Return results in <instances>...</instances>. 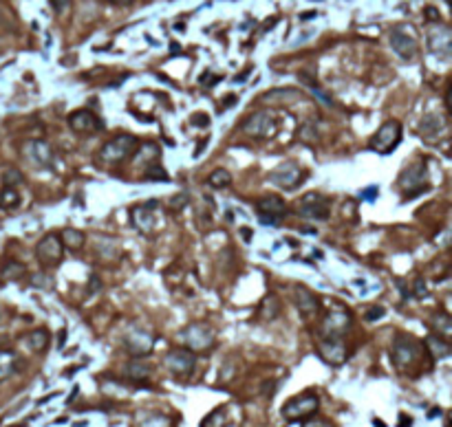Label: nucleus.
Returning <instances> with one entry per match:
<instances>
[{"instance_id": "f257e3e1", "label": "nucleus", "mask_w": 452, "mask_h": 427, "mask_svg": "<svg viewBox=\"0 0 452 427\" xmlns=\"http://www.w3.org/2000/svg\"><path fill=\"white\" fill-rule=\"evenodd\" d=\"M137 150V139L133 135H117L115 139H111L109 144L99 150L97 161L101 164H121V161H126L133 152Z\"/></svg>"}, {"instance_id": "f03ea898", "label": "nucleus", "mask_w": 452, "mask_h": 427, "mask_svg": "<svg viewBox=\"0 0 452 427\" xmlns=\"http://www.w3.org/2000/svg\"><path fill=\"white\" fill-rule=\"evenodd\" d=\"M397 188H399V192L406 198H413V196L426 192L428 190V170H426V166L424 164L408 166L397 178Z\"/></svg>"}, {"instance_id": "7ed1b4c3", "label": "nucleus", "mask_w": 452, "mask_h": 427, "mask_svg": "<svg viewBox=\"0 0 452 427\" xmlns=\"http://www.w3.org/2000/svg\"><path fill=\"white\" fill-rule=\"evenodd\" d=\"M318 408H320L318 397L314 392H302L285 403L282 416L287 421H307L318 412Z\"/></svg>"}, {"instance_id": "20e7f679", "label": "nucleus", "mask_w": 452, "mask_h": 427, "mask_svg": "<svg viewBox=\"0 0 452 427\" xmlns=\"http://www.w3.org/2000/svg\"><path fill=\"white\" fill-rule=\"evenodd\" d=\"M424 353V346L417 343L413 337H408V335H397L395 343H393V361L399 370H408V368H413V365L419 361Z\"/></svg>"}, {"instance_id": "39448f33", "label": "nucleus", "mask_w": 452, "mask_h": 427, "mask_svg": "<svg viewBox=\"0 0 452 427\" xmlns=\"http://www.w3.org/2000/svg\"><path fill=\"white\" fill-rule=\"evenodd\" d=\"M399 139H402V124L395 119H388L384 121V124L380 126V130L373 135L371 139V150L375 152H382V154H388V152H393L395 146L399 144Z\"/></svg>"}, {"instance_id": "423d86ee", "label": "nucleus", "mask_w": 452, "mask_h": 427, "mask_svg": "<svg viewBox=\"0 0 452 427\" xmlns=\"http://www.w3.org/2000/svg\"><path fill=\"white\" fill-rule=\"evenodd\" d=\"M243 132L256 137V139H267L276 132V117L270 110H258L252 113L248 119L243 121Z\"/></svg>"}, {"instance_id": "0eeeda50", "label": "nucleus", "mask_w": 452, "mask_h": 427, "mask_svg": "<svg viewBox=\"0 0 452 427\" xmlns=\"http://www.w3.org/2000/svg\"><path fill=\"white\" fill-rule=\"evenodd\" d=\"M256 212L263 225H280L287 214V205L280 196H263L256 203Z\"/></svg>"}, {"instance_id": "6e6552de", "label": "nucleus", "mask_w": 452, "mask_h": 427, "mask_svg": "<svg viewBox=\"0 0 452 427\" xmlns=\"http://www.w3.org/2000/svg\"><path fill=\"white\" fill-rule=\"evenodd\" d=\"M35 256L43 267H55V264H60V260L65 256V245H62V240H60V236H53V234L45 236L38 242Z\"/></svg>"}, {"instance_id": "1a4fd4ad", "label": "nucleus", "mask_w": 452, "mask_h": 427, "mask_svg": "<svg viewBox=\"0 0 452 427\" xmlns=\"http://www.w3.org/2000/svg\"><path fill=\"white\" fill-rule=\"evenodd\" d=\"M183 341H186L188 351L192 353L208 351L214 346V333L210 326H205V324H190V326L183 331Z\"/></svg>"}, {"instance_id": "9d476101", "label": "nucleus", "mask_w": 452, "mask_h": 427, "mask_svg": "<svg viewBox=\"0 0 452 427\" xmlns=\"http://www.w3.org/2000/svg\"><path fill=\"white\" fill-rule=\"evenodd\" d=\"M270 181L274 183V186H278L280 190H294V188L300 186L302 170H300V166L296 164V161H285L282 166H278L270 174Z\"/></svg>"}, {"instance_id": "9b49d317", "label": "nucleus", "mask_w": 452, "mask_h": 427, "mask_svg": "<svg viewBox=\"0 0 452 427\" xmlns=\"http://www.w3.org/2000/svg\"><path fill=\"white\" fill-rule=\"evenodd\" d=\"M298 212H300L304 218L324 220V218H329V212H331V205H329V200H326L322 194L312 192V194H304V196L300 198Z\"/></svg>"}, {"instance_id": "f8f14e48", "label": "nucleus", "mask_w": 452, "mask_h": 427, "mask_svg": "<svg viewBox=\"0 0 452 427\" xmlns=\"http://www.w3.org/2000/svg\"><path fill=\"white\" fill-rule=\"evenodd\" d=\"M294 304H296V309L300 311V315L304 319H314L320 313L318 295L312 293L307 287H302V284H296V287H294Z\"/></svg>"}, {"instance_id": "ddd939ff", "label": "nucleus", "mask_w": 452, "mask_h": 427, "mask_svg": "<svg viewBox=\"0 0 452 427\" xmlns=\"http://www.w3.org/2000/svg\"><path fill=\"white\" fill-rule=\"evenodd\" d=\"M194 363H197V357L188 348H175L166 355V365L175 375H190L194 370Z\"/></svg>"}, {"instance_id": "4468645a", "label": "nucleus", "mask_w": 452, "mask_h": 427, "mask_svg": "<svg viewBox=\"0 0 452 427\" xmlns=\"http://www.w3.org/2000/svg\"><path fill=\"white\" fill-rule=\"evenodd\" d=\"M351 326V317H348L346 311H334L329 313L326 319L322 321V337H331V339H342L344 333Z\"/></svg>"}, {"instance_id": "2eb2a0df", "label": "nucleus", "mask_w": 452, "mask_h": 427, "mask_svg": "<svg viewBox=\"0 0 452 427\" xmlns=\"http://www.w3.org/2000/svg\"><path fill=\"white\" fill-rule=\"evenodd\" d=\"M124 341H126V348L131 351V355H135V357H146L155 346V337L141 329H133Z\"/></svg>"}, {"instance_id": "dca6fc26", "label": "nucleus", "mask_w": 452, "mask_h": 427, "mask_svg": "<svg viewBox=\"0 0 452 427\" xmlns=\"http://www.w3.org/2000/svg\"><path fill=\"white\" fill-rule=\"evenodd\" d=\"M69 126L79 135H93L101 128V121L91 110H75L69 115Z\"/></svg>"}, {"instance_id": "f3484780", "label": "nucleus", "mask_w": 452, "mask_h": 427, "mask_svg": "<svg viewBox=\"0 0 452 427\" xmlns=\"http://www.w3.org/2000/svg\"><path fill=\"white\" fill-rule=\"evenodd\" d=\"M320 355L324 361H329L331 365H340L346 359V348L342 339H331V337H322L320 339Z\"/></svg>"}, {"instance_id": "a211bd4d", "label": "nucleus", "mask_w": 452, "mask_h": 427, "mask_svg": "<svg viewBox=\"0 0 452 427\" xmlns=\"http://www.w3.org/2000/svg\"><path fill=\"white\" fill-rule=\"evenodd\" d=\"M25 154L29 156V161L38 168H49L53 161V152L49 148L47 141H29Z\"/></svg>"}, {"instance_id": "6ab92c4d", "label": "nucleus", "mask_w": 452, "mask_h": 427, "mask_svg": "<svg viewBox=\"0 0 452 427\" xmlns=\"http://www.w3.org/2000/svg\"><path fill=\"white\" fill-rule=\"evenodd\" d=\"M157 207V203H143V205H137L133 210V225L141 232V234H150L155 227V216L153 210Z\"/></svg>"}, {"instance_id": "aec40b11", "label": "nucleus", "mask_w": 452, "mask_h": 427, "mask_svg": "<svg viewBox=\"0 0 452 427\" xmlns=\"http://www.w3.org/2000/svg\"><path fill=\"white\" fill-rule=\"evenodd\" d=\"M390 47H393L406 59H410L417 53V42H415V40L410 35H406L404 31H397V29L390 33Z\"/></svg>"}, {"instance_id": "412c9836", "label": "nucleus", "mask_w": 452, "mask_h": 427, "mask_svg": "<svg viewBox=\"0 0 452 427\" xmlns=\"http://www.w3.org/2000/svg\"><path fill=\"white\" fill-rule=\"evenodd\" d=\"M153 368L146 363V361H141V359H133L128 365H126V375L135 381V383H141V381H146L150 377Z\"/></svg>"}, {"instance_id": "4be33fe9", "label": "nucleus", "mask_w": 452, "mask_h": 427, "mask_svg": "<svg viewBox=\"0 0 452 427\" xmlns=\"http://www.w3.org/2000/svg\"><path fill=\"white\" fill-rule=\"evenodd\" d=\"M27 346L33 351V353H43L47 346H49V333L45 329H38V331H31L27 335Z\"/></svg>"}, {"instance_id": "5701e85b", "label": "nucleus", "mask_w": 452, "mask_h": 427, "mask_svg": "<svg viewBox=\"0 0 452 427\" xmlns=\"http://www.w3.org/2000/svg\"><path fill=\"white\" fill-rule=\"evenodd\" d=\"M433 329H435V333L439 337L450 339V335H452V317L448 313H437L433 317Z\"/></svg>"}, {"instance_id": "b1692460", "label": "nucleus", "mask_w": 452, "mask_h": 427, "mask_svg": "<svg viewBox=\"0 0 452 427\" xmlns=\"http://www.w3.org/2000/svg\"><path fill=\"white\" fill-rule=\"evenodd\" d=\"M426 346H428V351L433 357H448L450 355V343L443 337H428Z\"/></svg>"}, {"instance_id": "393cba45", "label": "nucleus", "mask_w": 452, "mask_h": 427, "mask_svg": "<svg viewBox=\"0 0 452 427\" xmlns=\"http://www.w3.org/2000/svg\"><path fill=\"white\" fill-rule=\"evenodd\" d=\"M60 240H62L65 249L75 251V249H82V245H84V234H79L75 229H65L62 236H60Z\"/></svg>"}, {"instance_id": "a878e982", "label": "nucleus", "mask_w": 452, "mask_h": 427, "mask_svg": "<svg viewBox=\"0 0 452 427\" xmlns=\"http://www.w3.org/2000/svg\"><path fill=\"white\" fill-rule=\"evenodd\" d=\"M230 183H232V174H230L228 170H223V168L214 170V172L208 176V186H210V188H214V190H223V188H228Z\"/></svg>"}, {"instance_id": "bb28decb", "label": "nucleus", "mask_w": 452, "mask_h": 427, "mask_svg": "<svg viewBox=\"0 0 452 427\" xmlns=\"http://www.w3.org/2000/svg\"><path fill=\"white\" fill-rule=\"evenodd\" d=\"M25 275V267L20 262H7L3 269H0V280L7 282V280H20Z\"/></svg>"}, {"instance_id": "cd10ccee", "label": "nucleus", "mask_w": 452, "mask_h": 427, "mask_svg": "<svg viewBox=\"0 0 452 427\" xmlns=\"http://www.w3.org/2000/svg\"><path fill=\"white\" fill-rule=\"evenodd\" d=\"M20 205V194L13 188H5L0 192V210H16Z\"/></svg>"}, {"instance_id": "c85d7f7f", "label": "nucleus", "mask_w": 452, "mask_h": 427, "mask_svg": "<svg viewBox=\"0 0 452 427\" xmlns=\"http://www.w3.org/2000/svg\"><path fill=\"white\" fill-rule=\"evenodd\" d=\"M16 370V355L9 351H0V379H7Z\"/></svg>"}, {"instance_id": "c756f323", "label": "nucleus", "mask_w": 452, "mask_h": 427, "mask_svg": "<svg viewBox=\"0 0 452 427\" xmlns=\"http://www.w3.org/2000/svg\"><path fill=\"white\" fill-rule=\"evenodd\" d=\"M143 178H146V181H168V174H166V170H163L159 164H157V161H155V164H148V170L146 172H143Z\"/></svg>"}, {"instance_id": "7c9ffc66", "label": "nucleus", "mask_w": 452, "mask_h": 427, "mask_svg": "<svg viewBox=\"0 0 452 427\" xmlns=\"http://www.w3.org/2000/svg\"><path fill=\"white\" fill-rule=\"evenodd\" d=\"M190 124L192 126H208L210 124V117L208 115H203V113H197V115H192V119H190Z\"/></svg>"}, {"instance_id": "2f4dec72", "label": "nucleus", "mask_w": 452, "mask_h": 427, "mask_svg": "<svg viewBox=\"0 0 452 427\" xmlns=\"http://www.w3.org/2000/svg\"><path fill=\"white\" fill-rule=\"evenodd\" d=\"M49 3H51V7H53V11H55V13H62V11H67V9H69L71 0H49Z\"/></svg>"}, {"instance_id": "473e14b6", "label": "nucleus", "mask_w": 452, "mask_h": 427, "mask_svg": "<svg viewBox=\"0 0 452 427\" xmlns=\"http://www.w3.org/2000/svg\"><path fill=\"white\" fill-rule=\"evenodd\" d=\"M302 427H334V425L324 419H307V423Z\"/></svg>"}, {"instance_id": "72a5a7b5", "label": "nucleus", "mask_w": 452, "mask_h": 427, "mask_svg": "<svg viewBox=\"0 0 452 427\" xmlns=\"http://www.w3.org/2000/svg\"><path fill=\"white\" fill-rule=\"evenodd\" d=\"M382 315H384V311H382V309L377 307V309H371V311H368L366 319H371V321H373V319H377V317H382Z\"/></svg>"}, {"instance_id": "f704fd0d", "label": "nucleus", "mask_w": 452, "mask_h": 427, "mask_svg": "<svg viewBox=\"0 0 452 427\" xmlns=\"http://www.w3.org/2000/svg\"><path fill=\"white\" fill-rule=\"evenodd\" d=\"M186 200H188V198H186V196H183V194L175 196V200H172V207H175V210H179V207L183 205V203H186Z\"/></svg>"}, {"instance_id": "c9c22d12", "label": "nucleus", "mask_w": 452, "mask_h": 427, "mask_svg": "<svg viewBox=\"0 0 452 427\" xmlns=\"http://www.w3.org/2000/svg\"><path fill=\"white\" fill-rule=\"evenodd\" d=\"M426 16H428L430 20H433V18L437 20V18H439V13H437V9H433V7H428V9H426Z\"/></svg>"}, {"instance_id": "e433bc0d", "label": "nucleus", "mask_w": 452, "mask_h": 427, "mask_svg": "<svg viewBox=\"0 0 452 427\" xmlns=\"http://www.w3.org/2000/svg\"><path fill=\"white\" fill-rule=\"evenodd\" d=\"M109 3H113V5H131L133 0H109Z\"/></svg>"}]
</instances>
